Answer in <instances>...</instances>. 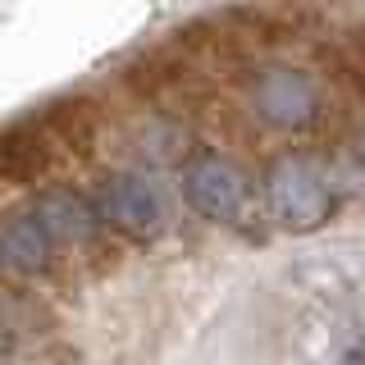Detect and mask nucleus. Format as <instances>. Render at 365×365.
I'll return each mask as SVG.
<instances>
[{
  "mask_svg": "<svg viewBox=\"0 0 365 365\" xmlns=\"http://www.w3.org/2000/svg\"><path fill=\"white\" fill-rule=\"evenodd\" d=\"M265 197H269V210L283 228H319L334 210V197H329V182L319 174V165L311 155H283L274 160L269 178H265Z\"/></svg>",
  "mask_w": 365,
  "mask_h": 365,
  "instance_id": "1",
  "label": "nucleus"
},
{
  "mask_svg": "<svg viewBox=\"0 0 365 365\" xmlns=\"http://www.w3.org/2000/svg\"><path fill=\"white\" fill-rule=\"evenodd\" d=\"M91 210L123 237H155L165 228V197L146 174H110L91 197Z\"/></svg>",
  "mask_w": 365,
  "mask_h": 365,
  "instance_id": "2",
  "label": "nucleus"
},
{
  "mask_svg": "<svg viewBox=\"0 0 365 365\" xmlns=\"http://www.w3.org/2000/svg\"><path fill=\"white\" fill-rule=\"evenodd\" d=\"M182 192H187V205L205 220L237 224L247 215V174L228 155H197L182 174Z\"/></svg>",
  "mask_w": 365,
  "mask_h": 365,
  "instance_id": "3",
  "label": "nucleus"
},
{
  "mask_svg": "<svg viewBox=\"0 0 365 365\" xmlns=\"http://www.w3.org/2000/svg\"><path fill=\"white\" fill-rule=\"evenodd\" d=\"M251 106L265 123L274 128H302V123H311V114L319 110V91L306 73H297V68H269V73L256 78V87H251Z\"/></svg>",
  "mask_w": 365,
  "mask_h": 365,
  "instance_id": "4",
  "label": "nucleus"
},
{
  "mask_svg": "<svg viewBox=\"0 0 365 365\" xmlns=\"http://www.w3.org/2000/svg\"><path fill=\"white\" fill-rule=\"evenodd\" d=\"M51 237H46V228H41V220L37 215H23V210H14V215H5L0 220V260H5L9 269H19V274H37V269H46V260H51Z\"/></svg>",
  "mask_w": 365,
  "mask_h": 365,
  "instance_id": "5",
  "label": "nucleus"
},
{
  "mask_svg": "<svg viewBox=\"0 0 365 365\" xmlns=\"http://www.w3.org/2000/svg\"><path fill=\"white\" fill-rule=\"evenodd\" d=\"M32 215L41 220L51 242H87V237L96 233V210H91V201H83L78 192H46Z\"/></svg>",
  "mask_w": 365,
  "mask_h": 365,
  "instance_id": "6",
  "label": "nucleus"
},
{
  "mask_svg": "<svg viewBox=\"0 0 365 365\" xmlns=\"http://www.w3.org/2000/svg\"><path fill=\"white\" fill-rule=\"evenodd\" d=\"M5 342H9V338H5V329H0V351H5Z\"/></svg>",
  "mask_w": 365,
  "mask_h": 365,
  "instance_id": "7",
  "label": "nucleus"
}]
</instances>
